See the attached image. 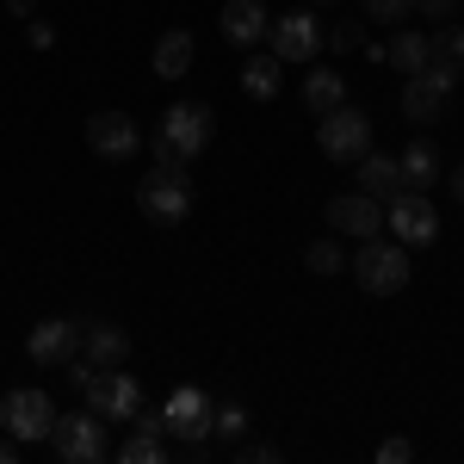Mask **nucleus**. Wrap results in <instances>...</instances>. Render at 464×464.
Here are the masks:
<instances>
[{"instance_id": "f257e3e1", "label": "nucleus", "mask_w": 464, "mask_h": 464, "mask_svg": "<svg viewBox=\"0 0 464 464\" xmlns=\"http://www.w3.org/2000/svg\"><path fill=\"white\" fill-rule=\"evenodd\" d=\"M211 130H217V111H211V106H198V100H179V106H168L161 130H155V161H174V168L198 161V149L211 143Z\"/></svg>"}, {"instance_id": "f03ea898", "label": "nucleus", "mask_w": 464, "mask_h": 464, "mask_svg": "<svg viewBox=\"0 0 464 464\" xmlns=\"http://www.w3.org/2000/svg\"><path fill=\"white\" fill-rule=\"evenodd\" d=\"M137 211H143L149 223H161V229L186 223V217H192V174L174 168V161H155L143 174V186H137Z\"/></svg>"}, {"instance_id": "7ed1b4c3", "label": "nucleus", "mask_w": 464, "mask_h": 464, "mask_svg": "<svg viewBox=\"0 0 464 464\" xmlns=\"http://www.w3.org/2000/svg\"><path fill=\"white\" fill-rule=\"evenodd\" d=\"M409 248L396 242V236H372V242H359L353 254V279L359 291H372V297H396V291L409 285Z\"/></svg>"}, {"instance_id": "20e7f679", "label": "nucleus", "mask_w": 464, "mask_h": 464, "mask_svg": "<svg viewBox=\"0 0 464 464\" xmlns=\"http://www.w3.org/2000/svg\"><path fill=\"white\" fill-rule=\"evenodd\" d=\"M81 396H87V409H93V415H106V421H137V415L149 409L143 384H137L124 365H100V372L81 384Z\"/></svg>"}, {"instance_id": "39448f33", "label": "nucleus", "mask_w": 464, "mask_h": 464, "mask_svg": "<svg viewBox=\"0 0 464 464\" xmlns=\"http://www.w3.org/2000/svg\"><path fill=\"white\" fill-rule=\"evenodd\" d=\"M316 149L328 155V161L353 168L359 155L372 149V118H365L359 106H334V111H322V124H316Z\"/></svg>"}, {"instance_id": "423d86ee", "label": "nucleus", "mask_w": 464, "mask_h": 464, "mask_svg": "<svg viewBox=\"0 0 464 464\" xmlns=\"http://www.w3.org/2000/svg\"><path fill=\"white\" fill-rule=\"evenodd\" d=\"M384 229H391L402 248H428L433 236H440V211H433V198L428 192H391L384 198Z\"/></svg>"}, {"instance_id": "0eeeda50", "label": "nucleus", "mask_w": 464, "mask_h": 464, "mask_svg": "<svg viewBox=\"0 0 464 464\" xmlns=\"http://www.w3.org/2000/svg\"><path fill=\"white\" fill-rule=\"evenodd\" d=\"M211 428H217V402L205 391H174L168 402H161V433L168 440H179V446H205L211 440Z\"/></svg>"}, {"instance_id": "6e6552de", "label": "nucleus", "mask_w": 464, "mask_h": 464, "mask_svg": "<svg viewBox=\"0 0 464 464\" xmlns=\"http://www.w3.org/2000/svg\"><path fill=\"white\" fill-rule=\"evenodd\" d=\"M50 446H56V459H69V464H100L111 452V446H106V415H93V409H81V415H56Z\"/></svg>"}, {"instance_id": "1a4fd4ad", "label": "nucleus", "mask_w": 464, "mask_h": 464, "mask_svg": "<svg viewBox=\"0 0 464 464\" xmlns=\"http://www.w3.org/2000/svg\"><path fill=\"white\" fill-rule=\"evenodd\" d=\"M0 428L13 433L19 446L50 440V428H56V402H50V391H6L0 396Z\"/></svg>"}, {"instance_id": "9d476101", "label": "nucleus", "mask_w": 464, "mask_h": 464, "mask_svg": "<svg viewBox=\"0 0 464 464\" xmlns=\"http://www.w3.org/2000/svg\"><path fill=\"white\" fill-rule=\"evenodd\" d=\"M452 87H459V69H440V63H428L421 74H402V118L433 124L452 100Z\"/></svg>"}, {"instance_id": "9b49d317", "label": "nucleus", "mask_w": 464, "mask_h": 464, "mask_svg": "<svg viewBox=\"0 0 464 464\" xmlns=\"http://www.w3.org/2000/svg\"><path fill=\"white\" fill-rule=\"evenodd\" d=\"M266 37H273V56L291 69V63H310V56L322 50V19L310 13V6H291L285 19L266 25Z\"/></svg>"}, {"instance_id": "f8f14e48", "label": "nucleus", "mask_w": 464, "mask_h": 464, "mask_svg": "<svg viewBox=\"0 0 464 464\" xmlns=\"http://www.w3.org/2000/svg\"><path fill=\"white\" fill-rule=\"evenodd\" d=\"M328 223H334V236L372 242V236H384V198H372V192H341V198H328Z\"/></svg>"}, {"instance_id": "ddd939ff", "label": "nucleus", "mask_w": 464, "mask_h": 464, "mask_svg": "<svg viewBox=\"0 0 464 464\" xmlns=\"http://www.w3.org/2000/svg\"><path fill=\"white\" fill-rule=\"evenodd\" d=\"M74 353H81V322L74 316H44L25 334V359L32 365H69Z\"/></svg>"}, {"instance_id": "4468645a", "label": "nucleus", "mask_w": 464, "mask_h": 464, "mask_svg": "<svg viewBox=\"0 0 464 464\" xmlns=\"http://www.w3.org/2000/svg\"><path fill=\"white\" fill-rule=\"evenodd\" d=\"M87 149L106 155V161H130V155L143 149V130H137V118H124V111H93V118H87Z\"/></svg>"}, {"instance_id": "2eb2a0df", "label": "nucleus", "mask_w": 464, "mask_h": 464, "mask_svg": "<svg viewBox=\"0 0 464 464\" xmlns=\"http://www.w3.org/2000/svg\"><path fill=\"white\" fill-rule=\"evenodd\" d=\"M81 359L87 365H124L130 359V334L118 322H81Z\"/></svg>"}, {"instance_id": "dca6fc26", "label": "nucleus", "mask_w": 464, "mask_h": 464, "mask_svg": "<svg viewBox=\"0 0 464 464\" xmlns=\"http://www.w3.org/2000/svg\"><path fill=\"white\" fill-rule=\"evenodd\" d=\"M217 25H223V37H229L236 50H254V44L266 37V25H273V13H266L260 0H229Z\"/></svg>"}, {"instance_id": "f3484780", "label": "nucleus", "mask_w": 464, "mask_h": 464, "mask_svg": "<svg viewBox=\"0 0 464 464\" xmlns=\"http://www.w3.org/2000/svg\"><path fill=\"white\" fill-rule=\"evenodd\" d=\"M396 174H402V186H409V192H428V186H440L446 161H440V149L421 137V143H409L402 155H396Z\"/></svg>"}, {"instance_id": "a211bd4d", "label": "nucleus", "mask_w": 464, "mask_h": 464, "mask_svg": "<svg viewBox=\"0 0 464 464\" xmlns=\"http://www.w3.org/2000/svg\"><path fill=\"white\" fill-rule=\"evenodd\" d=\"M279 87H285V63L266 50V56H254L248 50V69H242V93L248 100H279Z\"/></svg>"}, {"instance_id": "6ab92c4d", "label": "nucleus", "mask_w": 464, "mask_h": 464, "mask_svg": "<svg viewBox=\"0 0 464 464\" xmlns=\"http://www.w3.org/2000/svg\"><path fill=\"white\" fill-rule=\"evenodd\" d=\"M192 32H161L155 37V74L161 81H179V74H192Z\"/></svg>"}, {"instance_id": "aec40b11", "label": "nucleus", "mask_w": 464, "mask_h": 464, "mask_svg": "<svg viewBox=\"0 0 464 464\" xmlns=\"http://www.w3.org/2000/svg\"><path fill=\"white\" fill-rule=\"evenodd\" d=\"M359 192H372V198H391V192H402V174H396V155H359Z\"/></svg>"}, {"instance_id": "412c9836", "label": "nucleus", "mask_w": 464, "mask_h": 464, "mask_svg": "<svg viewBox=\"0 0 464 464\" xmlns=\"http://www.w3.org/2000/svg\"><path fill=\"white\" fill-rule=\"evenodd\" d=\"M304 106L316 111V118H322V111H334V106H347V74H341V69H316L310 81H304Z\"/></svg>"}, {"instance_id": "4be33fe9", "label": "nucleus", "mask_w": 464, "mask_h": 464, "mask_svg": "<svg viewBox=\"0 0 464 464\" xmlns=\"http://www.w3.org/2000/svg\"><path fill=\"white\" fill-rule=\"evenodd\" d=\"M428 63H440V69H464V19H440V32L428 37Z\"/></svg>"}, {"instance_id": "5701e85b", "label": "nucleus", "mask_w": 464, "mask_h": 464, "mask_svg": "<svg viewBox=\"0 0 464 464\" xmlns=\"http://www.w3.org/2000/svg\"><path fill=\"white\" fill-rule=\"evenodd\" d=\"M384 63H396L402 74H421L428 69V32H396L384 44Z\"/></svg>"}, {"instance_id": "b1692460", "label": "nucleus", "mask_w": 464, "mask_h": 464, "mask_svg": "<svg viewBox=\"0 0 464 464\" xmlns=\"http://www.w3.org/2000/svg\"><path fill=\"white\" fill-rule=\"evenodd\" d=\"M304 266H310L316 279H328V273L347 266V254H341V242H310V248H304Z\"/></svg>"}, {"instance_id": "393cba45", "label": "nucleus", "mask_w": 464, "mask_h": 464, "mask_svg": "<svg viewBox=\"0 0 464 464\" xmlns=\"http://www.w3.org/2000/svg\"><path fill=\"white\" fill-rule=\"evenodd\" d=\"M211 433H223V440H242L248 433V409L242 402H217V428Z\"/></svg>"}, {"instance_id": "a878e982", "label": "nucleus", "mask_w": 464, "mask_h": 464, "mask_svg": "<svg viewBox=\"0 0 464 464\" xmlns=\"http://www.w3.org/2000/svg\"><path fill=\"white\" fill-rule=\"evenodd\" d=\"M328 44H334V56H353L359 44H365V25H359V19H341V25L328 32Z\"/></svg>"}, {"instance_id": "bb28decb", "label": "nucleus", "mask_w": 464, "mask_h": 464, "mask_svg": "<svg viewBox=\"0 0 464 464\" xmlns=\"http://www.w3.org/2000/svg\"><path fill=\"white\" fill-rule=\"evenodd\" d=\"M409 13H415V0H365V19H378V25H396Z\"/></svg>"}, {"instance_id": "cd10ccee", "label": "nucleus", "mask_w": 464, "mask_h": 464, "mask_svg": "<svg viewBox=\"0 0 464 464\" xmlns=\"http://www.w3.org/2000/svg\"><path fill=\"white\" fill-rule=\"evenodd\" d=\"M409 459H415V446H409L402 433H391V440L378 446V464H409Z\"/></svg>"}, {"instance_id": "c85d7f7f", "label": "nucleus", "mask_w": 464, "mask_h": 464, "mask_svg": "<svg viewBox=\"0 0 464 464\" xmlns=\"http://www.w3.org/2000/svg\"><path fill=\"white\" fill-rule=\"evenodd\" d=\"M236 464H279V446H266V440H242V452H236Z\"/></svg>"}, {"instance_id": "c756f323", "label": "nucleus", "mask_w": 464, "mask_h": 464, "mask_svg": "<svg viewBox=\"0 0 464 464\" xmlns=\"http://www.w3.org/2000/svg\"><path fill=\"white\" fill-rule=\"evenodd\" d=\"M415 13H421V19H452L459 0H415Z\"/></svg>"}, {"instance_id": "7c9ffc66", "label": "nucleus", "mask_w": 464, "mask_h": 464, "mask_svg": "<svg viewBox=\"0 0 464 464\" xmlns=\"http://www.w3.org/2000/svg\"><path fill=\"white\" fill-rule=\"evenodd\" d=\"M25 37H32V50H50V44H56V25H44V19H32V25H25Z\"/></svg>"}, {"instance_id": "2f4dec72", "label": "nucleus", "mask_w": 464, "mask_h": 464, "mask_svg": "<svg viewBox=\"0 0 464 464\" xmlns=\"http://www.w3.org/2000/svg\"><path fill=\"white\" fill-rule=\"evenodd\" d=\"M6 13H13V19H32V13H37V0H6Z\"/></svg>"}, {"instance_id": "473e14b6", "label": "nucleus", "mask_w": 464, "mask_h": 464, "mask_svg": "<svg viewBox=\"0 0 464 464\" xmlns=\"http://www.w3.org/2000/svg\"><path fill=\"white\" fill-rule=\"evenodd\" d=\"M13 459H19V440L6 433V440H0V464H13Z\"/></svg>"}, {"instance_id": "72a5a7b5", "label": "nucleus", "mask_w": 464, "mask_h": 464, "mask_svg": "<svg viewBox=\"0 0 464 464\" xmlns=\"http://www.w3.org/2000/svg\"><path fill=\"white\" fill-rule=\"evenodd\" d=\"M452 198H459V205H464V161H459V168H452Z\"/></svg>"}]
</instances>
